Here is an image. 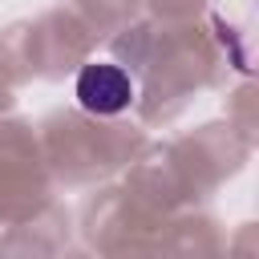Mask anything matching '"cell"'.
<instances>
[{
  "mask_svg": "<svg viewBox=\"0 0 259 259\" xmlns=\"http://www.w3.org/2000/svg\"><path fill=\"white\" fill-rule=\"evenodd\" d=\"M77 101H81V109L101 113V117L121 113L134 101V81L117 65H105V61L101 65H85L77 73Z\"/></svg>",
  "mask_w": 259,
  "mask_h": 259,
  "instance_id": "cell-1",
  "label": "cell"
}]
</instances>
